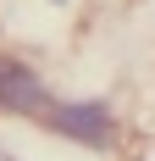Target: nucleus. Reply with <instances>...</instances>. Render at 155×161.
Here are the masks:
<instances>
[{
	"label": "nucleus",
	"mask_w": 155,
	"mask_h": 161,
	"mask_svg": "<svg viewBox=\"0 0 155 161\" xmlns=\"http://www.w3.org/2000/svg\"><path fill=\"white\" fill-rule=\"evenodd\" d=\"M56 100H50V89L39 83V72L22 61H11V56H0V111L11 117H45Z\"/></svg>",
	"instance_id": "2"
},
{
	"label": "nucleus",
	"mask_w": 155,
	"mask_h": 161,
	"mask_svg": "<svg viewBox=\"0 0 155 161\" xmlns=\"http://www.w3.org/2000/svg\"><path fill=\"white\" fill-rule=\"evenodd\" d=\"M0 161H11V156H6V150H0Z\"/></svg>",
	"instance_id": "3"
},
{
	"label": "nucleus",
	"mask_w": 155,
	"mask_h": 161,
	"mask_svg": "<svg viewBox=\"0 0 155 161\" xmlns=\"http://www.w3.org/2000/svg\"><path fill=\"white\" fill-rule=\"evenodd\" d=\"M45 122L61 133V139H72V145H89V150H105L111 139H116V122H111V111H105V106H83V100H78V106H50V111H45Z\"/></svg>",
	"instance_id": "1"
}]
</instances>
